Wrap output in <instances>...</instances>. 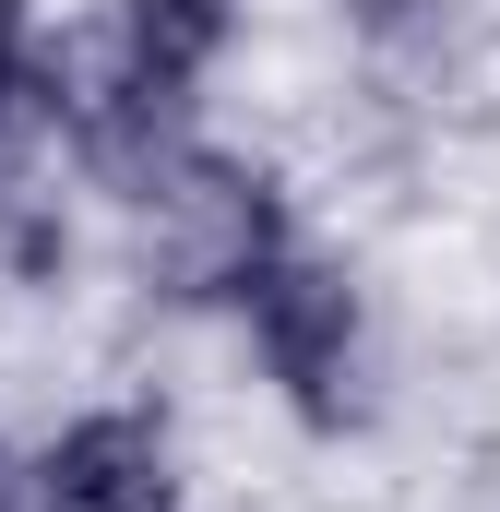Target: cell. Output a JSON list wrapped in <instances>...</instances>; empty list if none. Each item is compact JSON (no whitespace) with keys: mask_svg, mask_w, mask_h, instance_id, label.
Returning <instances> with one entry per match:
<instances>
[{"mask_svg":"<svg viewBox=\"0 0 500 512\" xmlns=\"http://www.w3.org/2000/svg\"><path fill=\"white\" fill-rule=\"evenodd\" d=\"M108 215H120L131 286L155 310H179V322H239V298L310 239L286 167L250 155V143H215V131H191L179 155H155Z\"/></svg>","mask_w":500,"mask_h":512,"instance_id":"obj_1","label":"cell"},{"mask_svg":"<svg viewBox=\"0 0 500 512\" xmlns=\"http://www.w3.org/2000/svg\"><path fill=\"white\" fill-rule=\"evenodd\" d=\"M239 346H250V382L274 393V417L298 441H358L370 429L381 310H370V274L334 251V239H298L239 298Z\"/></svg>","mask_w":500,"mask_h":512,"instance_id":"obj_2","label":"cell"},{"mask_svg":"<svg viewBox=\"0 0 500 512\" xmlns=\"http://www.w3.org/2000/svg\"><path fill=\"white\" fill-rule=\"evenodd\" d=\"M36 512H191L167 405H143V393L72 405V417L36 441Z\"/></svg>","mask_w":500,"mask_h":512,"instance_id":"obj_3","label":"cell"},{"mask_svg":"<svg viewBox=\"0 0 500 512\" xmlns=\"http://www.w3.org/2000/svg\"><path fill=\"white\" fill-rule=\"evenodd\" d=\"M346 48L393 72V84H441L465 48H477V0H334Z\"/></svg>","mask_w":500,"mask_h":512,"instance_id":"obj_4","label":"cell"},{"mask_svg":"<svg viewBox=\"0 0 500 512\" xmlns=\"http://www.w3.org/2000/svg\"><path fill=\"white\" fill-rule=\"evenodd\" d=\"M48 0H0V167L36 143V72H48Z\"/></svg>","mask_w":500,"mask_h":512,"instance_id":"obj_5","label":"cell"},{"mask_svg":"<svg viewBox=\"0 0 500 512\" xmlns=\"http://www.w3.org/2000/svg\"><path fill=\"white\" fill-rule=\"evenodd\" d=\"M0 274H12V286H60V274H72V215H60V191H0Z\"/></svg>","mask_w":500,"mask_h":512,"instance_id":"obj_6","label":"cell"},{"mask_svg":"<svg viewBox=\"0 0 500 512\" xmlns=\"http://www.w3.org/2000/svg\"><path fill=\"white\" fill-rule=\"evenodd\" d=\"M0 512H36V453L0 429Z\"/></svg>","mask_w":500,"mask_h":512,"instance_id":"obj_7","label":"cell"}]
</instances>
